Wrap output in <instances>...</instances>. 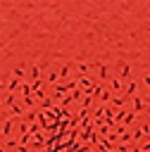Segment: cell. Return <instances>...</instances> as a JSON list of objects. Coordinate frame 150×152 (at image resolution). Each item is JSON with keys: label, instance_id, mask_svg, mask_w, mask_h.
Masks as SVG:
<instances>
[{"label": "cell", "instance_id": "6da1fadb", "mask_svg": "<svg viewBox=\"0 0 150 152\" xmlns=\"http://www.w3.org/2000/svg\"><path fill=\"white\" fill-rule=\"evenodd\" d=\"M79 86H81V88H83L86 93H90V95H93V88H95V86H93V81H90L88 76H83V78L79 81Z\"/></svg>", "mask_w": 150, "mask_h": 152}, {"label": "cell", "instance_id": "7a4b0ae2", "mask_svg": "<svg viewBox=\"0 0 150 152\" xmlns=\"http://www.w3.org/2000/svg\"><path fill=\"white\" fill-rule=\"evenodd\" d=\"M136 90H138V83H136V81H129V86H126V90H124V97H133Z\"/></svg>", "mask_w": 150, "mask_h": 152}, {"label": "cell", "instance_id": "3957f363", "mask_svg": "<svg viewBox=\"0 0 150 152\" xmlns=\"http://www.w3.org/2000/svg\"><path fill=\"white\" fill-rule=\"evenodd\" d=\"M95 66H98V74H100V81H105V78H107V74H110V71H107V64H105V62H98Z\"/></svg>", "mask_w": 150, "mask_h": 152}, {"label": "cell", "instance_id": "277c9868", "mask_svg": "<svg viewBox=\"0 0 150 152\" xmlns=\"http://www.w3.org/2000/svg\"><path fill=\"white\" fill-rule=\"evenodd\" d=\"M119 74H121V78L131 76V64H126V62H119Z\"/></svg>", "mask_w": 150, "mask_h": 152}, {"label": "cell", "instance_id": "5b68a950", "mask_svg": "<svg viewBox=\"0 0 150 152\" xmlns=\"http://www.w3.org/2000/svg\"><path fill=\"white\" fill-rule=\"evenodd\" d=\"M145 109V100L143 97H133V112L138 114V112H143Z\"/></svg>", "mask_w": 150, "mask_h": 152}, {"label": "cell", "instance_id": "8992f818", "mask_svg": "<svg viewBox=\"0 0 150 152\" xmlns=\"http://www.w3.org/2000/svg\"><path fill=\"white\" fill-rule=\"evenodd\" d=\"M17 88H19V78H12V81L7 83V93H10V95H14V90H17Z\"/></svg>", "mask_w": 150, "mask_h": 152}, {"label": "cell", "instance_id": "52a82bcc", "mask_svg": "<svg viewBox=\"0 0 150 152\" xmlns=\"http://www.w3.org/2000/svg\"><path fill=\"white\" fill-rule=\"evenodd\" d=\"M10 114H12V116H21V114H24V107H21V104H14V107H10Z\"/></svg>", "mask_w": 150, "mask_h": 152}, {"label": "cell", "instance_id": "ba28073f", "mask_svg": "<svg viewBox=\"0 0 150 152\" xmlns=\"http://www.w3.org/2000/svg\"><path fill=\"white\" fill-rule=\"evenodd\" d=\"M10 133H12V121H10V119H5V124H2V135L7 138Z\"/></svg>", "mask_w": 150, "mask_h": 152}, {"label": "cell", "instance_id": "9c48e42d", "mask_svg": "<svg viewBox=\"0 0 150 152\" xmlns=\"http://www.w3.org/2000/svg\"><path fill=\"white\" fill-rule=\"evenodd\" d=\"M38 74H40V64H33V69H31V83L38 81Z\"/></svg>", "mask_w": 150, "mask_h": 152}, {"label": "cell", "instance_id": "30bf717a", "mask_svg": "<svg viewBox=\"0 0 150 152\" xmlns=\"http://www.w3.org/2000/svg\"><path fill=\"white\" fill-rule=\"evenodd\" d=\"M79 74H81V78L88 74V64H86V62H79Z\"/></svg>", "mask_w": 150, "mask_h": 152}, {"label": "cell", "instance_id": "8fae6325", "mask_svg": "<svg viewBox=\"0 0 150 152\" xmlns=\"http://www.w3.org/2000/svg\"><path fill=\"white\" fill-rule=\"evenodd\" d=\"M24 76V66H17L14 71H12V78H21Z\"/></svg>", "mask_w": 150, "mask_h": 152}, {"label": "cell", "instance_id": "7c38bea8", "mask_svg": "<svg viewBox=\"0 0 150 152\" xmlns=\"http://www.w3.org/2000/svg\"><path fill=\"white\" fill-rule=\"evenodd\" d=\"M57 78H60V71H50V76H48V83H57Z\"/></svg>", "mask_w": 150, "mask_h": 152}, {"label": "cell", "instance_id": "4fadbf2b", "mask_svg": "<svg viewBox=\"0 0 150 152\" xmlns=\"http://www.w3.org/2000/svg\"><path fill=\"white\" fill-rule=\"evenodd\" d=\"M112 90H121V78H112Z\"/></svg>", "mask_w": 150, "mask_h": 152}, {"label": "cell", "instance_id": "5bb4252c", "mask_svg": "<svg viewBox=\"0 0 150 152\" xmlns=\"http://www.w3.org/2000/svg\"><path fill=\"white\" fill-rule=\"evenodd\" d=\"M143 133H145L143 128H136V131L131 133V138H133V140H140V138H143Z\"/></svg>", "mask_w": 150, "mask_h": 152}, {"label": "cell", "instance_id": "9a60e30c", "mask_svg": "<svg viewBox=\"0 0 150 152\" xmlns=\"http://www.w3.org/2000/svg\"><path fill=\"white\" fill-rule=\"evenodd\" d=\"M133 121H136V112H129L126 119H124V124H133Z\"/></svg>", "mask_w": 150, "mask_h": 152}, {"label": "cell", "instance_id": "2e32d148", "mask_svg": "<svg viewBox=\"0 0 150 152\" xmlns=\"http://www.w3.org/2000/svg\"><path fill=\"white\" fill-rule=\"evenodd\" d=\"M67 74H69V64H62V66H60V76H62V78H64V76H67Z\"/></svg>", "mask_w": 150, "mask_h": 152}, {"label": "cell", "instance_id": "e0dca14e", "mask_svg": "<svg viewBox=\"0 0 150 152\" xmlns=\"http://www.w3.org/2000/svg\"><path fill=\"white\" fill-rule=\"evenodd\" d=\"M5 147H14V150H17L19 145H17V140H5Z\"/></svg>", "mask_w": 150, "mask_h": 152}, {"label": "cell", "instance_id": "ac0fdd59", "mask_svg": "<svg viewBox=\"0 0 150 152\" xmlns=\"http://www.w3.org/2000/svg\"><path fill=\"white\" fill-rule=\"evenodd\" d=\"M143 86H145V88H150V74H145V76H143Z\"/></svg>", "mask_w": 150, "mask_h": 152}, {"label": "cell", "instance_id": "d6986e66", "mask_svg": "<svg viewBox=\"0 0 150 152\" xmlns=\"http://www.w3.org/2000/svg\"><path fill=\"white\" fill-rule=\"evenodd\" d=\"M79 97H81V90H79V88H76V90H74V93H71V100H79Z\"/></svg>", "mask_w": 150, "mask_h": 152}, {"label": "cell", "instance_id": "ffe728a7", "mask_svg": "<svg viewBox=\"0 0 150 152\" xmlns=\"http://www.w3.org/2000/svg\"><path fill=\"white\" fill-rule=\"evenodd\" d=\"M143 150H145V152H150V142H143Z\"/></svg>", "mask_w": 150, "mask_h": 152}, {"label": "cell", "instance_id": "44dd1931", "mask_svg": "<svg viewBox=\"0 0 150 152\" xmlns=\"http://www.w3.org/2000/svg\"><path fill=\"white\" fill-rule=\"evenodd\" d=\"M0 124H5V119H2V116H0Z\"/></svg>", "mask_w": 150, "mask_h": 152}, {"label": "cell", "instance_id": "7402d4cb", "mask_svg": "<svg viewBox=\"0 0 150 152\" xmlns=\"http://www.w3.org/2000/svg\"><path fill=\"white\" fill-rule=\"evenodd\" d=\"M0 152H5V147H0Z\"/></svg>", "mask_w": 150, "mask_h": 152}, {"label": "cell", "instance_id": "603a6c76", "mask_svg": "<svg viewBox=\"0 0 150 152\" xmlns=\"http://www.w3.org/2000/svg\"><path fill=\"white\" fill-rule=\"evenodd\" d=\"M0 86H2V78H0Z\"/></svg>", "mask_w": 150, "mask_h": 152}, {"label": "cell", "instance_id": "cb8c5ba5", "mask_svg": "<svg viewBox=\"0 0 150 152\" xmlns=\"http://www.w3.org/2000/svg\"><path fill=\"white\" fill-rule=\"evenodd\" d=\"M0 104H2V100H0Z\"/></svg>", "mask_w": 150, "mask_h": 152}, {"label": "cell", "instance_id": "d4e9b609", "mask_svg": "<svg viewBox=\"0 0 150 152\" xmlns=\"http://www.w3.org/2000/svg\"><path fill=\"white\" fill-rule=\"evenodd\" d=\"M148 107H150V104H148Z\"/></svg>", "mask_w": 150, "mask_h": 152}]
</instances>
